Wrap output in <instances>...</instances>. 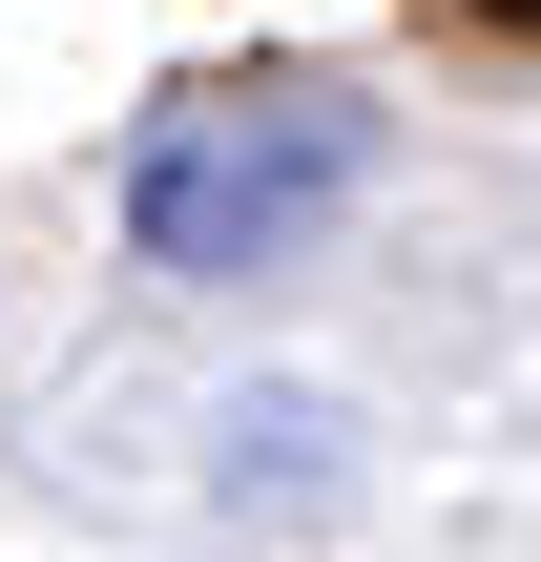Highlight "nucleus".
<instances>
[{"label": "nucleus", "instance_id": "obj_1", "mask_svg": "<svg viewBox=\"0 0 541 562\" xmlns=\"http://www.w3.org/2000/svg\"><path fill=\"white\" fill-rule=\"evenodd\" d=\"M375 146H396V125H375L354 83H313V63L188 83V104H146V146H125V250H146L167 292H250V271H313V250L354 229Z\"/></svg>", "mask_w": 541, "mask_h": 562}, {"label": "nucleus", "instance_id": "obj_2", "mask_svg": "<svg viewBox=\"0 0 541 562\" xmlns=\"http://www.w3.org/2000/svg\"><path fill=\"white\" fill-rule=\"evenodd\" d=\"M229 501H354V417L334 396H229Z\"/></svg>", "mask_w": 541, "mask_h": 562}]
</instances>
